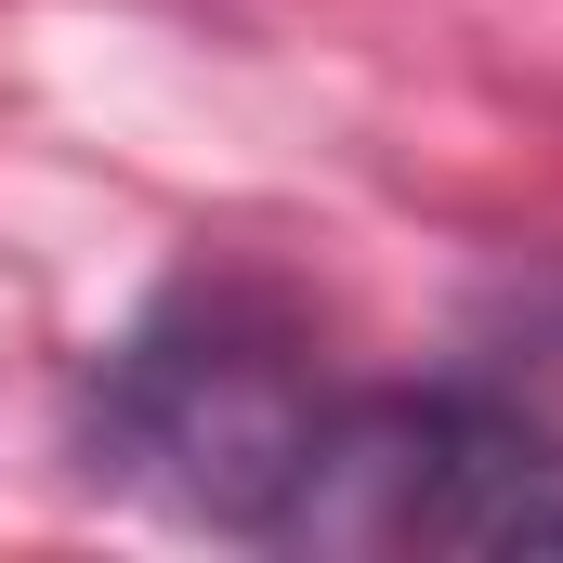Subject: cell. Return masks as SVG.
Returning a JSON list of instances; mask_svg holds the SVG:
<instances>
[{
    "mask_svg": "<svg viewBox=\"0 0 563 563\" xmlns=\"http://www.w3.org/2000/svg\"><path fill=\"white\" fill-rule=\"evenodd\" d=\"M314 420H328V380L288 328V301L236 276H184L132 341L92 367L79 394V472L119 485V498H157L210 538H263L276 551L288 485L314 459Z\"/></svg>",
    "mask_w": 563,
    "mask_h": 563,
    "instance_id": "obj_1",
    "label": "cell"
},
{
    "mask_svg": "<svg viewBox=\"0 0 563 563\" xmlns=\"http://www.w3.org/2000/svg\"><path fill=\"white\" fill-rule=\"evenodd\" d=\"M276 551H563V432L485 380L328 394Z\"/></svg>",
    "mask_w": 563,
    "mask_h": 563,
    "instance_id": "obj_2",
    "label": "cell"
}]
</instances>
